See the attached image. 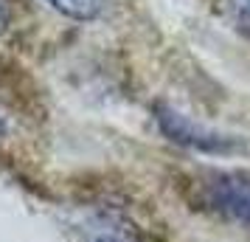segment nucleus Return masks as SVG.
<instances>
[{"label":"nucleus","mask_w":250,"mask_h":242,"mask_svg":"<svg viewBox=\"0 0 250 242\" xmlns=\"http://www.w3.org/2000/svg\"><path fill=\"white\" fill-rule=\"evenodd\" d=\"M9 25V0H0V31Z\"/></svg>","instance_id":"nucleus-4"},{"label":"nucleus","mask_w":250,"mask_h":242,"mask_svg":"<svg viewBox=\"0 0 250 242\" xmlns=\"http://www.w3.org/2000/svg\"><path fill=\"white\" fill-rule=\"evenodd\" d=\"M205 197L225 217L250 225V177H245V175H216L205 186Z\"/></svg>","instance_id":"nucleus-1"},{"label":"nucleus","mask_w":250,"mask_h":242,"mask_svg":"<svg viewBox=\"0 0 250 242\" xmlns=\"http://www.w3.org/2000/svg\"><path fill=\"white\" fill-rule=\"evenodd\" d=\"M45 3L54 12L62 14V17L87 23V20H96V17L104 12V3H107V0H45Z\"/></svg>","instance_id":"nucleus-2"},{"label":"nucleus","mask_w":250,"mask_h":242,"mask_svg":"<svg viewBox=\"0 0 250 242\" xmlns=\"http://www.w3.org/2000/svg\"><path fill=\"white\" fill-rule=\"evenodd\" d=\"M225 9L239 31H245L250 37V0H225Z\"/></svg>","instance_id":"nucleus-3"},{"label":"nucleus","mask_w":250,"mask_h":242,"mask_svg":"<svg viewBox=\"0 0 250 242\" xmlns=\"http://www.w3.org/2000/svg\"><path fill=\"white\" fill-rule=\"evenodd\" d=\"M6 130H9V127H6V118H3V115H0V138H3V135H6Z\"/></svg>","instance_id":"nucleus-5"}]
</instances>
